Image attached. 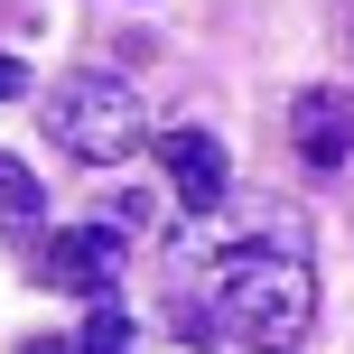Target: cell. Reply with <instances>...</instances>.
Listing matches in <instances>:
<instances>
[{
	"label": "cell",
	"instance_id": "obj_1",
	"mask_svg": "<svg viewBox=\"0 0 354 354\" xmlns=\"http://www.w3.org/2000/svg\"><path fill=\"white\" fill-rule=\"evenodd\" d=\"M168 326L252 354H299L317 326V243L289 196H224L168 233Z\"/></svg>",
	"mask_w": 354,
	"mask_h": 354
},
{
	"label": "cell",
	"instance_id": "obj_2",
	"mask_svg": "<svg viewBox=\"0 0 354 354\" xmlns=\"http://www.w3.org/2000/svg\"><path fill=\"white\" fill-rule=\"evenodd\" d=\"M47 140L66 149V159H84V168H122L131 149L149 140V112H140V93L112 66H84V75H66V84L47 93Z\"/></svg>",
	"mask_w": 354,
	"mask_h": 354
},
{
	"label": "cell",
	"instance_id": "obj_3",
	"mask_svg": "<svg viewBox=\"0 0 354 354\" xmlns=\"http://www.w3.org/2000/svg\"><path fill=\"white\" fill-rule=\"evenodd\" d=\"M37 270H47L66 299H93L103 308L112 299V280H122V224H66V233H47V252H37Z\"/></svg>",
	"mask_w": 354,
	"mask_h": 354
},
{
	"label": "cell",
	"instance_id": "obj_4",
	"mask_svg": "<svg viewBox=\"0 0 354 354\" xmlns=\"http://www.w3.org/2000/svg\"><path fill=\"white\" fill-rule=\"evenodd\" d=\"M159 168H168V187H177V205H187V214H214V205L233 196V177H224V140H214V131H196V122L159 131Z\"/></svg>",
	"mask_w": 354,
	"mask_h": 354
},
{
	"label": "cell",
	"instance_id": "obj_5",
	"mask_svg": "<svg viewBox=\"0 0 354 354\" xmlns=\"http://www.w3.org/2000/svg\"><path fill=\"white\" fill-rule=\"evenodd\" d=\"M289 140H299V159L317 177H336L354 159V93L345 84H308L299 103H289Z\"/></svg>",
	"mask_w": 354,
	"mask_h": 354
},
{
	"label": "cell",
	"instance_id": "obj_6",
	"mask_svg": "<svg viewBox=\"0 0 354 354\" xmlns=\"http://www.w3.org/2000/svg\"><path fill=\"white\" fill-rule=\"evenodd\" d=\"M47 224V196H37V177L10 159V149H0V233H10V243H28V233Z\"/></svg>",
	"mask_w": 354,
	"mask_h": 354
},
{
	"label": "cell",
	"instance_id": "obj_7",
	"mask_svg": "<svg viewBox=\"0 0 354 354\" xmlns=\"http://www.w3.org/2000/svg\"><path fill=\"white\" fill-rule=\"evenodd\" d=\"M75 354H131V317L103 299V308L84 317V336H75Z\"/></svg>",
	"mask_w": 354,
	"mask_h": 354
},
{
	"label": "cell",
	"instance_id": "obj_8",
	"mask_svg": "<svg viewBox=\"0 0 354 354\" xmlns=\"http://www.w3.org/2000/svg\"><path fill=\"white\" fill-rule=\"evenodd\" d=\"M19 93H28V66H19V56H0V103H19Z\"/></svg>",
	"mask_w": 354,
	"mask_h": 354
},
{
	"label": "cell",
	"instance_id": "obj_9",
	"mask_svg": "<svg viewBox=\"0 0 354 354\" xmlns=\"http://www.w3.org/2000/svg\"><path fill=\"white\" fill-rule=\"evenodd\" d=\"M28 354H75V345H28Z\"/></svg>",
	"mask_w": 354,
	"mask_h": 354
}]
</instances>
